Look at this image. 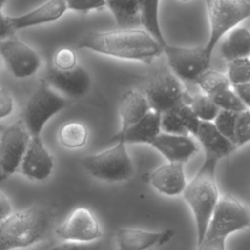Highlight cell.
I'll return each instance as SVG.
<instances>
[{
	"label": "cell",
	"instance_id": "obj_1",
	"mask_svg": "<svg viewBox=\"0 0 250 250\" xmlns=\"http://www.w3.org/2000/svg\"><path fill=\"white\" fill-rule=\"evenodd\" d=\"M77 47L113 58L145 62H151L162 52L160 44L147 31L132 27L88 31L79 38Z\"/></svg>",
	"mask_w": 250,
	"mask_h": 250
},
{
	"label": "cell",
	"instance_id": "obj_2",
	"mask_svg": "<svg viewBox=\"0 0 250 250\" xmlns=\"http://www.w3.org/2000/svg\"><path fill=\"white\" fill-rule=\"evenodd\" d=\"M218 159L205 156L204 162L187 183L182 194L189 206L196 228V245L202 240L209 221L220 199L216 181V167Z\"/></svg>",
	"mask_w": 250,
	"mask_h": 250
},
{
	"label": "cell",
	"instance_id": "obj_3",
	"mask_svg": "<svg viewBox=\"0 0 250 250\" xmlns=\"http://www.w3.org/2000/svg\"><path fill=\"white\" fill-rule=\"evenodd\" d=\"M52 220V212L40 205L12 212L0 223V250L26 248L41 241Z\"/></svg>",
	"mask_w": 250,
	"mask_h": 250
},
{
	"label": "cell",
	"instance_id": "obj_4",
	"mask_svg": "<svg viewBox=\"0 0 250 250\" xmlns=\"http://www.w3.org/2000/svg\"><path fill=\"white\" fill-rule=\"evenodd\" d=\"M82 164L92 177L107 183L127 181L134 174L131 157L122 141L104 151L85 156Z\"/></svg>",
	"mask_w": 250,
	"mask_h": 250
},
{
	"label": "cell",
	"instance_id": "obj_5",
	"mask_svg": "<svg viewBox=\"0 0 250 250\" xmlns=\"http://www.w3.org/2000/svg\"><path fill=\"white\" fill-rule=\"evenodd\" d=\"M205 3L210 33L203 49L211 60L220 39L250 16V5L246 0H205Z\"/></svg>",
	"mask_w": 250,
	"mask_h": 250
},
{
	"label": "cell",
	"instance_id": "obj_6",
	"mask_svg": "<svg viewBox=\"0 0 250 250\" xmlns=\"http://www.w3.org/2000/svg\"><path fill=\"white\" fill-rule=\"evenodd\" d=\"M66 104L65 100L42 81L27 100L21 121L30 137H41L46 123Z\"/></svg>",
	"mask_w": 250,
	"mask_h": 250
},
{
	"label": "cell",
	"instance_id": "obj_7",
	"mask_svg": "<svg viewBox=\"0 0 250 250\" xmlns=\"http://www.w3.org/2000/svg\"><path fill=\"white\" fill-rule=\"evenodd\" d=\"M145 95L149 108L162 114L176 109L186 102V93L181 80L170 71L153 75L146 84Z\"/></svg>",
	"mask_w": 250,
	"mask_h": 250
},
{
	"label": "cell",
	"instance_id": "obj_8",
	"mask_svg": "<svg viewBox=\"0 0 250 250\" xmlns=\"http://www.w3.org/2000/svg\"><path fill=\"white\" fill-rule=\"evenodd\" d=\"M29 139L30 136L21 119L2 130L0 137V184L20 169Z\"/></svg>",
	"mask_w": 250,
	"mask_h": 250
},
{
	"label": "cell",
	"instance_id": "obj_9",
	"mask_svg": "<svg viewBox=\"0 0 250 250\" xmlns=\"http://www.w3.org/2000/svg\"><path fill=\"white\" fill-rule=\"evenodd\" d=\"M249 224L250 215L248 208L233 195L226 193L220 196L206 231L216 232L229 237L236 231L247 229Z\"/></svg>",
	"mask_w": 250,
	"mask_h": 250
},
{
	"label": "cell",
	"instance_id": "obj_10",
	"mask_svg": "<svg viewBox=\"0 0 250 250\" xmlns=\"http://www.w3.org/2000/svg\"><path fill=\"white\" fill-rule=\"evenodd\" d=\"M172 72L181 80L195 81L207 70L210 59L206 56L203 46L182 47L166 44L162 48Z\"/></svg>",
	"mask_w": 250,
	"mask_h": 250
},
{
	"label": "cell",
	"instance_id": "obj_11",
	"mask_svg": "<svg viewBox=\"0 0 250 250\" xmlns=\"http://www.w3.org/2000/svg\"><path fill=\"white\" fill-rule=\"evenodd\" d=\"M0 55L11 73L17 78L33 75L41 64V59L36 51L14 35L0 40Z\"/></svg>",
	"mask_w": 250,
	"mask_h": 250
},
{
	"label": "cell",
	"instance_id": "obj_12",
	"mask_svg": "<svg viewBox=\"0 0 250 250\" xmlns=\"http://www.w3.org/2000/svg\"><path fill=\"white\" fill-rule=\"evenodd\" d=\"M63 241L93 242L102 237L100 223L88 208H75L56 230Z\"/></svg>",
	"mask_w": 250,
	"mask_h": 250
},
{
	"label": "cell",
	"instance_id": "obj_13",
	"mask_svg": "<svg viewBox=\"0 0 250 250\" xmlns=\"http://www.w3.org/2000/svg\"><path fill=\"white\" fill-rule=\"evenodd\" d=\"M44 81L71 98L83 97L91 87L88 71L79 64L67 70H60L52 65L48 68Z\"/></svg>",
	"mask_w": 250,
	"mask_h": 250
},
{
	"label": "cell",
	"instance_id": "obj_14",
	"mask_svg": "<svg viewBox=\"0 0 250 250\" xmlns=\"http://www.w3.org/2000/svg\"><path fill=\"white\" fill-rule=\"evenodd\" d=\"M53 168L54 159L41 137H30L19 169L21 173L30 180L44 181L51 175Z\"/></svg>",
	"mask_w": 250,
	"mask_h": 250
},
{
	"label": "cell",
	"instance_id": "obj_15",
	"mask_svg": "<svg viewBox=\"0 0 250 250\" xmlns=\"http://www.w3.org/2000/svg\"><path fill=\"white\" fill-rule=\"evenodd\" d=\"M168 162L185 164L198 151V146L189 136L173 135L160 132L150 143Z\"/></svg>",
	"mask_w": 250,
	"mask_h": 250
},
{
	"label": "cell",
	"instance_id": "obj_16",
	"mask_svg": "<svg viewBox=\"0 0 250 250\" xmlns=\"http://www.w3.org/2000/svg\"><path fill=\"white\" fill-rule=\"evenodd\" d=\"M174 230L147 231L140 229L122 228L116 231L115 239L118 250H148L153 246L168 242Z\"/></svg>",
	"mask_w": 250,
	"mask_h": 250
},
{
	"label": "cell",
	"instance_id": "obj_17",
	"mask_svg": "<svg viewBox=\"0 0 250 250\" xmlns=\"http://www.w3.org/2000/svg\"><path fill=\"white\" fill-rule=\"evenodd\" d=\"M151 186L160 193L168 196L182 194L187 179L183 163L168 162L155 169L148 177Z\"/></svg>",
	"mask_w": 250,
	"mask_h": 250
},
{
	"label": "cell",
	"instance_id": "obj_18",
	"mask_svg": "<svg viewBox=\"0 0 250 250\" xmlns=\"http://www.w3.org/2000/svg\"><path fill=\"white\" fill-rule=\"evenodd\" d=\"M66 10L67 7L64 0H48L28 13L14 17L9 16V21L13 30L17 31L57 21Z\"/></svg>",
	"mask_w": 250,
	"mask_h": 250
},
{
	"label": "cell",
	"instance_id": "obj_19",
	"mask_svg": "<svg viewBox=\"0 0 250 250\" xmlns=\"http://www.w3.org/2000/svg\"><path fill=\"white\" fill-rule=\"evenodd\" d=\"M160 113L150 109L140 121L128 128L124 133L114 135L110 142L122 141L127 144H146L150 143L161 132Z\"/></svg>",
	"mask_w": 250,
	"mask_h": 250
},
{
	"label": "cell",
	"instance_id": "obj_20",
	"mask_svg": "<svg viewBox=\"0 0 250 250\" xmlns=\"http://www.w3.org/2000/svg\"><path fill=\"white\" fill-rule=\"evenodd\" d=\"M195 137L202 146L205 156L218 160L229 155L236 148V146L232 142L224 137L216 129L213 122L200 121Z\"/></svg>",
	"mask_w": 250,
	"mask_h": 250
},
{
	"label": "cell",
	"instance_id": "obj_21",
	"mask_svg": "<svg viewBox=\"0 0 250 250\" xmlns=\"http://www.w3.org/2000/svg\"><path fill=\"white\" fill-rule=\"evenodd\" d=\"M150 110L147 101L142 91L129 90L126 92L120 102V130L117 135L124 133L128 128L140 121Z\"/></svg>",
	"mask_w": 250,
	"mask_h": 250
},
{
	"label": "cell",
	"instance_id": "obj_22",
	"mask_svg": "<svg viewBox=\"0 0 250 250\" xmlns=\"http://www.w3.org/2000/svg\"><path fill=\"white\" fill-rule=\"evenodd\" d=\"M221 56L228 62L246 58L250 55V32L246 27L239 26L228 32L220 47Z\"/></svg>",
	"mask_w": 250,
	"mask_h": 250
},
{
	"label": "cell",
	"instance_id": "obj_23",
	"mask_svg": "<svg viewBox=\"0 0 250 250\" xmlns=\"http://www.w3.org/2000/svg\"><path fill=\"white\" fill-rule=\"evenodd\" d=\"M159 2L160 0H139V20L144 29L163 48L167 42L159 24Z\"/></svg>",
	"mask_w": 250,
	"mask_h": 250
},
{
	"label": "cell",
	"instance_id": "obj_24",
	"mask_svg": "<svg viewBox=\"0 0 250 250\" xmlns=\"http://www.w3.org/2000/svg\"><path fill=\"white\" fill-rule=\"evenodd\" d=\"M119 28L136 25L139 20V0H104Z\"/></svg>",
	"mask_w": 250,
	"mask_h": 250
},
{
	"label": "cell",
	"instance_id": "obj_25",
	"mask_svg": "<svg viewBox=\"0 0 250 250\" xmlns=\"http://www.w3.org/2000/svg\"><path fill=\"white\" fill-rule=\"evenodd\" d=\"M88 138V130L84 124L77 121L67 122L59 131V140L66 148H79L83 146Z\"/></svg>",
	"mask_w": 250,
	"mask_h": 250
},
{
	"label": "cell",
	"instance_id": "obj_26",
	"mask_svg": "<svg viewBox=\"0 0 250 250\" xmlns=\"http://www.w3.org/2000/svg\"><path fill=\"white\" fill-rule=\"evenodd\" d=\"M187 104L200 121L212 122L220 111L211 97L205 94H198L189 98Z\"/></svg>",
	"mask_w": 250,
	"mask_h": 250
},
{
	"label": "cell",
	"instance_id": "obj_27",
	"mask_svg": "<svg viewBox=\"0 0 250 250\" xmlns=\"http://www.w3.org/2000/svg\"><path fill=\"white\" fill-rule=\"evenodd\" d=\"M195 83L203 91V94L209 97H212L213 95L230 86L227 76L216 70H205L201 75L198 76Z\"/></svg>",
	"mask_w": 250,
	"mask_h": 250
},
{
	"label": "cell",
	"instance_id": "obj_28",
	"mask_svg": "<svg viewBox=\"0 0 250 250\" xmlns=\"http://www.w3.org/2000/svg\"><path fill=\"white\" fill-rule=\"evenodd\" d=\"M215 104L219 107L221 110H227L231 111L235 113H239L242 111H245L249 109L241 101L240 99L235 95L232 88L229 86V88H226L219 93L213 95L211 97Z\"/></svg>",
	"mask_w": 250,
	"mask_h": 250
},
{
	"label": "cell",
	"instance_id": "obj_29",
	"mask_svg": "<svg viewBox=\"0 0 250 250\" xmlns=\"http://www.w3.org/2000/svg\"><path fill=\"white\" fill-rule=\"evenodd\" d=\"M226 76L231 85L250 82L249 57L229 62L228 74Z\"/></svg>",
	"mask_w": 250,
	"mask_h": 250
},
{
	"label": "cell",
	"instance_id": "obj_30",
	"mask_svg": "<svg viewBox=\"0 0 250 250\" xmlns=\"http://www.w3.org/2000/svg\"><path fill=\"white\" fill-rule=\"evenodd\" d=\"M237 113L221 110L218 112L215 119L212 121L216 129L227 139L234 144V126ZM235 145V144H234Z\"/></svg>",
	"mask_w": 250,
	"mask_h": 250
},
{
	"label": "cell",
	"instance_id": "obj_31",
	"mask_svg": "<svg viewBox=\"0 0 250 250\" xmlns=\"http://www.w3.org/2000/svg\"><path fill=\"white\" fill-rule=\"evenodd\" d=\"M160 131L167 134L189 136L188 132L178 117L175 109L164 112L160 115Z\"/></svg>",
	"mask_w": 250,
	"mask_h": 250
},
{
	"label": "cell",
	"instance_id": "obj_32",
	"mask_svg": "<svg viewBox=\"0 0 250 250\" xmlns=\"http://www.w3.org/2000/svg\"><path fill=\"white\" fill-rule=\"evenodd\" d=\"M250 140V111L237 113L234 126V144L236 147L247 144Z\"/></svg>",
	"mask_w": 250,
	"mask_h": 250
},
{
	"label": "cell",
	"instance_id": "obj_33",
	"mask_svg": "<svg viewBox=\"0 0 250 250\" xmlns=\"http://www.w3.org/2000/svg\"><path fill=\"white\" fill-rule=\"evenodd\" d=\"M77 64V55L69 48H61L54 55L53 66L60 70L71 69Z\"/></svg>",
	"mask_w": 250,
	"mask_h": 250
},
{
	"label": "cell",
	"instance_id": "obj_34",
	"mask_svg": "<svg viewBox=\"0 0 250 250\" xmlns=\"http://www.w3.org/2000/svg\"><path fill=\"white\" fill-rule=\"evenodd\" d=\"M175 110L184 127L188 132V134L195 136L198 126L200 124V120L196 117V115L193 113L188 104L187 103L182 104Z\"/></svg>",
	"mask_w": 250,
	"mask_h": 250
},
{
	"label": "cell",
	"instance_id": "obj_35",
	"mask_svg": "<svg viewBox=\"0 0 250 250\" xmlns=\"http://www.w3.org/2000/svg\"><path fill=\"white\" fill-rule=\"evenodd\" d=\"M67 10L86 13L91 10H98L104 6V0H64Z\"/></svg>",
	"mask_w": 250,
	"mask_h": 250
},
{
	"label": "cell",
	"instance_id": "obj_36",
	"mask_svg": "<svg viewBox=\"0 0 250 250\" xmlns=\"http://www.w3.org/2000/svg\"><path fill=\"white\" fill-rule=\"evenodd\" d=\"M50 250H102L99 241L93 242H73L63 241L52 247Z\"/></svg>",
	"mask_w": 250,
	"mask_h": 250
},
{
	"label": "cell",
	"instance_id": "obj_37",
	"mask_svg": "<svg viewBox=\"0 0 250 250\" xmlns=\"http://www.w3.org/2000/svg\"><path fill=\"white\" fill-rule=\"evenodd\" d=\"M14 108V100L10 93L1 88L0 89V119L10 115Z\"/></svg>",
	"mask_w": 250,
	"mask_h": 250
},
{
	"label": "cell",
	"instance_id": "obj_38",
	"mask_svg": "<svg viewBox=\"0 0 250 250\" xmlns=\"http://www.w3.org/2000/svg\"><path fill=\"white\" fill-rule=\"evenodd\" d=\"M232 90L240 101L249 107L250 105V82L232 85Z\"/></svg>",
	"mask_w": 250,
	"mask_h": 250
},
{
	"label": "cell",
	"instance_id": "obj_39",
	"mask_svg": "<svg viewBox=\"0 0 250 250\" xmlns=\"http://www.w3.org/2000/svg\"><path fill=\"white\" fill-rule=\"evenodd\" d=\"M15 31L13 30L10 21H9V16L4 15L0 11V40L5 39L7 37H10L14 35Z\"/></svg>",
	"mask_w": 250,
	"mask_h": 250
},
{
	"label": "cell",
	"instance_id": "obj_40",
	"mask_svg": "<svg viewBox=\"0 0 250 250\" xmlns=\"http://www.w3.org/2000/svg\"><path fill=\"white\" fill-rule=\"evenodd\" d=\"M12 212L13 207L10 200L8 199L6 194L0 190V223L5 220Z\"/></svg>",
	"mask_w": 250,
	"mask_h": 250
},
{
	"label": "cell",
	"instance_id": "obj_41",
	"mask_svg": "<svg viewBox=\"0 0 250 250\" xmlns=\"http://www.w3.org/2000/svg\"><path fill=\"white\" fill-rule=\"evenodd\" d=\"M5 3H6V0H0V11H1L2 7L5 5Z\"/></svg>",
	"mask_w": 250,
	"mask_h": 250
},
{
	"label": "cell",
	"instance_id": "obj_42",
	"mask_svg": "<svg viewBox=\"0 0 250 250\" xmlns=\"http://www.w3.org/2000/svg\"><path fill=\"white\" fill-rule=\"evenodd\" d=\"M4 128H5V127H4L3 125H1V124H0V131H2Z\"/></svg>",
	"mask_w": 250,
	"mask_h": 250
},
{
	"label": "cell",
	"instance_id": "obj_43",
	"mask_svg": "<svg viewBox=\"0 0 250 250\" xmlns=\"http://www.w3.org/2000/svg\"><path fill=\"white\" fill-rule=\"evenodd\" d=\"M180 1H189V0H180Z\"/></svg>",
	"mask_w": 250,
	"mask_h": 250
}]
</instances>
